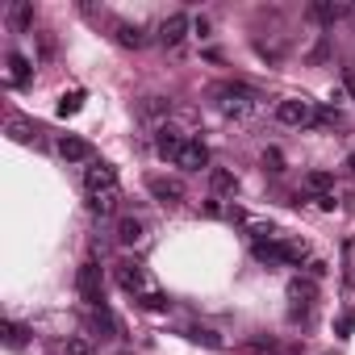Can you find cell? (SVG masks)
Returning <instances> with one entry per match:
<instances>
[{"instance_id": "6da1fadb", "label": "cell", "mask_w": 355, "mask_h": 355, "mask_svg": "<svg viewBox=\"0 0 355 355\" xmlns=\"http://www.w3.org/2000/svg\"><path fill=\"white\" fill-rule=\"evenodd\" d=\"M84 189H88V205H92V214H101V218H109V214L117 209V201H121L117 171H113L109 163H92V167H88Z\"/></svg>"}, {"instance_id": "7a4b0ae2", "label": "cell", "mask_w": 355, "mask_h": 355, "mask_svg": "<svg viewBox=\"0 0 355 355\" xmlns=\"http://www.w3.org/2000/svg\"><path fill=\"white\" fill-rule=\"evenodd\" d=\"M214 101H218V109H222L226 117H239V121L259 109V96H255L247 84H218V88H214Z\"/></svg>"}, {"instance_id": "3957f363", "label": "cell", "mask_w": 355, "mask_h": 355, "mask_svg": "<svg viewBox=\"0 0 355 355\" xmlns=\"http://www.w3.org/2000/svg\"><path fill=\"white\" fill-rule=\"evenodd\" d=\"M309 251L305 243L297 239H268V243H255V259L259 263H301Z\"/></svg>"}, {"instance_id": "277c9868", "label": "cell", "mask_w": 355, "mask_h": 355, "mask_svg": "<svg viewBox=\"0 0 355 355\" xmlns=\"http://www.w3.org/2000/svg\"><path fill=\"white\" fill-rule=\"evenodd\" d=\"M117 284H121L134 301H138V297H146V293L155 288V284H150V276H146V268H142V263H134V259H121V263H117Z\"/></svg>"}, {"instance_id": "5b68a950", "label": "cell", "mask_w": 355, "mask_h": 355, "mask_svg": "<svg viewBox=\"0 0 355 355\" xmlns=\"http://www.w3.org/2000/svg\"><path fill=\"white\" fill-rule=\"evenodd\" d=\"M288 301H293V318H305L309 309H313V301H318V284L313 280H305V276H293L288 280Z\"/></svg>"}, {"instance_id": "8992f818", "label": "cell", "mask_w": 355, "mask_h": 355, "mask_svg": "<svg viewBox=\"0 0 355 355\" xmlns=\"http://www.w3.org/2000/svg\"><path fill=\"white\" fill-rule=\"evenodd\" d=\"M76 288H80V297H84L92 309L105 305V297H101V268H96V263H80V272H76Z\"/></svg>"}, {"instance_id": "52a82bcc", "label": "cell", "mask_w": 355, "mask_h": 355, "mask_svg": "<svg viewBox=\"0 0 355 355\" xmlns=\"http://www.w3.org/2000/svg\"><path fill=\"white\" fill-rule=\"evenodd\" d=\"M146 193L163 205H175V201H184V184L175 180V175H146Z\"/></svg>"}, {"instance_id": "ba28073f", "label": "cell", "mask_w": 355, "mask_h": 355, "mask_svg": "<svg viewBox=\"0 0 355 355\" xmlns=\"http://www.w3.org/2000/svg\"><path fill=\"white\" fill-rule=\"evenodd\" d=\"M276 121H280V125H313L318 113H313L309 101H280V105H276Z\"/></svg>"}, {"instance_id": "9c48e42d", "label": "cell", "mask_w": 355, "mask_h": 355, "mask_svg": "<svg viewBox=\"0 0 355 355\" xmlns=\"http://www.w3.org/2000/svg\"><path fill=\"white\" fill-rule=\"evenodd\" d=\"M184 142H189V138H184L180 130H171V125H159V130H155V155H159V159H171V163H175V155L184 150Z\"/></svg>"}, {"instance_id": "30bf717a", "label": "cell", "mask_w": 355, "mask_h": 355, "mask_svg": "<svg viewBox=\"0 0 355 355\" xmlns=\"http://www.w3.org/2000/svg\"><path fill=\"white\" fill-rule=\"evenodd\" d=\"M175 167H184V171H201V167H209V146H205L201 138H189L184 150L175 155Z\"/></svg>"}, {"instance_id": "8fae6325", "label": "cell", "mask_w": 355, "mask_h": 355, "mask_svg": "<svg viewBox=\"0 0 355 355\" xmlns=\"http://www.w3.org/2000/svg\"><path fill=\"white\" fill-rule=\"evenodd\" d=\"M184 34H189V17H184V13H171V17L159 26V42H163V46H180Z\"/></svg>"}, {"instance_id": "7c38bea8", "label": "cell", "mask_w": 355, "mask_h": 355, "mask_svg": "<svg viewBox=\"0 0 355 355\" xmlns=\"http://www.w3.org/2000/svg\"><path fill=\"white\" fill-rule=\"evenodd\" d=\"M59 155H63L67 163H88V159H92V142H84V138H76V134H63V138H59Z\"/></svg>"}, {"instance_id": "4fadbf2b", "label": "cell", "mask_w": 355, "mask_h": 355, "mask_svg": "<svg viewBox=\"0 0 355 355\" xmlns=\"http://www.w3.org/2000/svg\"><path fill=\"white\" fill-rule=\"evenodd\" d=\"M209 189H214V197H234L239 193V175L226 171V167H214L209 171Z\"/></svg>"}, {"instance_id": "5bb4252c", "label": "cell", "mask_w": 355, "mask_h": 355, "mask_svg": "<svg viewBox=\"0 0 355 355\" xmlns=\"http://www.w3.org/2000/svg\"><path fill=\"white\" fill-rule=\"evenodd\" d=\"M113 38H117L121 46H130V51H142V46H146L142 26H130V21H117V26H113Z\"/></svg>"}, {"instance_id": "9a60e30c", "label": "cell", "mask_w": 355, "mask_h": 355, "mask_svg": "<svg viewBox=\"0 0 355 355\" xmlns=\"http://www.w3.org/2000/svg\"><path fill=\"white\" fill-rule=\"evenodd\" d=\"M113 239H117L121 247H138V243L146 239V230H142V222H138V218H121V222H117V234H113Z\"/></svg>"}, {"instance_id": "2e32d148", "label": "cell", "mask_w": 355, "mask_h": 355, "mask_svg": "<svg viewBox=\"0 0 355 355\" xmlns=\"http://www.w3.org/2000/svg\"><path fill=\"white\" fill-rule=\"evenodd\" d=\"M30 76H34L30 59L13 51V55H9V84H13V88H26V84H30Z\"/></svg>"}, {"instance_id": "e0dca14e", "label": "cell", "mask_w": 355, "mask_h": 355, "mask_svg": "<svg viewBox=\"0 0 355 355\" xmlns=\"http://www.w3.org/2000/svg\"><path fill=\"white\" fill-rule=\"evenodd\" d=\"M9 138L21 142V146H30V142H38V125L26 121V117H9Z\"/></svg>"}, {"instance_id": "ac0fdd59", "label": "cell", "mask_w": 355, "mask_h": 355, "mask_svg": "<svg viewBox=\"0 0 355 355\" xmlns=\"http://www.w3.org/2000/svg\"><path fill=\"white\" fill-rule=\"evenodd\" d=\"M189 338L201 343V347H209V351H222V347H226V338H222L218 330H209V326H189Z\"/></svg>"}, {"instance_id": "d6986e66", "label": "cell", "mask_w": 355, "mask_h": 355, "mask_svg": "<svg viewBox=\"0 0 355 355\" xmlns=\"http://www.w3.org/2000/svg\"><path fill=\"white\" fill-rule=\"evenodd\" d=\"M305 184H309L318 197H326V193L334 189V175H330V171H309V175H305Z\"/></svg>"}, {"instance_id": "ffe728a7", "label": "cell", "mask_w": 355, "mask_h": 355, "mask_svg": "<svg viewBox=\"0 0 355 355\" xmlns=\"http://www.w3.org/2000/svg\"><path fill=\"white\" fill-rule=\"evenodd\" d=\"M309 13H313V17H318L322 26H334V21H338V17L347 13V9H343V5H326V0H322V5H313Z\"/></svg>"}, {"instance_id": "44dd1931", "label": "cell", "mask_w": 355, "mask_h": 355, "mask_svg": "<svg viewBox=\"0 0 355 355\" xmlns=\"http://www.w3.org/2000/svg\"><path fill=\"white\" fill-rule=\"evenodd\" d=\"M171 113V101L167 96H146L142 101V117H167Z\"/></svg>"}, {"instance_id": "7402d4cb", "label": "cell", "mask_w": 355, "mask_h": 355, "mask_svg": "<svg viewBox=\"0 0 355 355\" xmlns=\"http://www.w3.org/2000/svg\"><path fill=\"white\" fill-rule=\"evenodd\" d=\"M9 21H13V30H30L34 26V9L30 5H13L9 9Z\"/></svg>"}, {"instance_id": "603a6c76", "label": "cell", "mask_w": 355, "mask_h": 355, "mask_svg": "<svg viewBox=\"0 0 355 355\" xmlns=\"http://www.w3.org/2000/svg\"><path fill=\"white\" fill-rule=\"evenodd\" d=\"M138 305H142V309H150V313H163V309H167L171 301H167V293H159V288H150L146 297H138Z\"/></svg>"}, {"instance_id": "cb8c5ba5", "label": "cell", "mask_w": 355, "mask_h": 355, "mask_svg": "<svg viewBox=\"0 0 355 355\" xmlns=\"http://www.w3.org/2000/svg\"><path fill=\"white\" fill-rule=\"evenodd\" d=\"M247 351H251V355H276V351H280V343H276V338L255 334V338H247Z\"/></svg>"}, {"instance_id": "d4e9b609", "label": "cell", "mask_w": 355, "mask_h": 355, "mask_svg": "<svg viewBox=\"0 0 355 355\" xmlns=\"http://www.w3.org/2000/svg\"><path fill=\"white\" fill-rule=\"evenodd\" d=\"M5 343H9L13 351H21V347H26V326H17V322H5Z\"/></svg>"}, {"instance_id": "484cf974", "label": "cell", "mask_w": 355, "mask_h": 355, "mask_svg": "<svg viewBox=\"0 0 355 355\" xmlns=\"http://www.w3.org/2000/svg\"><path fill=\"white\" fill-rule=\"evenodd\" d=\"M80 105H84V92H67V96L59 101V117H71V113H80Z\"/></svg>"}, {"instance_id": "4316f807", "label": "cell", "mask_w": 355, "mask_h": 355, "mask_svg": "<svg viewBox=\"0 0 355 355\" xmlns=\"http://www.w3.org/2000/svg\"><path fill=\"white\" fill-rule=\"evenodd\" d=\"M63 355H96V351H92V343H88V338H67Z\"/></svg>"}, {"instance_id": "83f0119b", "label": "cell", "mask_w": 355, "mask_h": 355, "mask_svg": "<svg viewBox=\"0 0 355 355\" xmlns=\"http://www.w3.org/2000/svg\"><path fill=\"white\" fill-rule=\"evenodd\" d=\"M351 330H355V313H351V309H343V313H338V334L347 338Z\"/></svg>"}, {"instance_id": "f1b7e54d", "label": "cell", "mask_w": 355, "mask_h": 355, "mask_svg": "<svg viewBox=\"0 0 355 355\" xmlns=\"http://www.w3.org/2000/svg\"><path fill=\"white\" fill-rule=\"evenodd\" d=\"M263 163H268V171H284V167H280V150H268Z\"/></svg>"}, {"instance_id": "f546056e", "label": "cell", "mask_w": 355, "mask_h": 355, "mask_svg": "<svg viewBox=\"0 0 355 355\" xmlns=\"http://www.w3.org/2000/svg\"><path fill=\"white\" fill-rule=\"evenodd\" d=\"M347 167H351V171H355V155H351V163H347Z\"/></svg>"}, {"instance_id": "4dcf8cb0", "label": "cell", "mask_w": 355, "mask_h": 355, "mask_svg": "<svg viewBox=\"0 0 355 355\" xmlns=\"http://www.w3.org/2000/svg\"><path fill=\"white\" fill-rule=\"evenodd\" d=\"M113 355H134V351H113Z\"/></svg>"}]
</instances>
